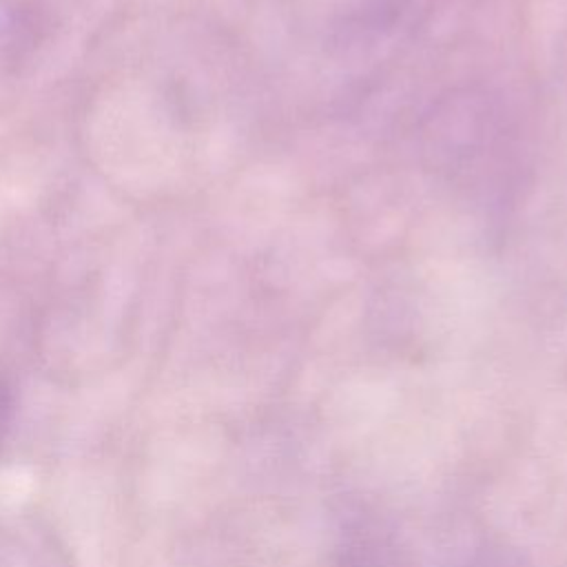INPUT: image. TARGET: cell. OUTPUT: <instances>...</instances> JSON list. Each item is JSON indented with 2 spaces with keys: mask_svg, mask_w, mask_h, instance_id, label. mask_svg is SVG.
<instances>
[{
  "mask_svg": "<svg viewBox=\"0 0 567 567\" xmlns=\"http://www.w3.org/2000/svg\"><path fill=\"white\" fill-rule=\"evenodd\" d=\"M434 0H352L346 33L354 38H388L419 24Z\"/></svg>",
  "mask_w": 567,
  "mask_h": 567,
  "instance_id": "6da1fadb",
  "label": "cell"
},
{
  "mask_svg": "<svg viewBox=\"0 0 567 567\" xmlns=\"http://www.w3.org/2000/svg\"><path fill=\"white\" fill-rule=\"evenodd\" d=\"M42 9L35 0H0V62H20L40 42Z\"/></svg>",
  "mask_w": 567,
  "mask_h": 567,
  "instance_id": "7a4b0ae2",
  "label": "cell"
},
{
  "mask_svg": "<svg viewBox=\"0 0 567 567\" xmlns=\"http://www.w3.org/2000/svg\"><path fill=\"white\" fill-rule=\"evenodd\" d=\"M11 412H13V394H11V385L7 383V379L0 377V443L4 439V430L11 423Z\"/></svg>",
  "mask_w": 567,
  "mask_h": 567,
  "instance_id": "3957f363",
  "label": "cell"
}]
</instances>
